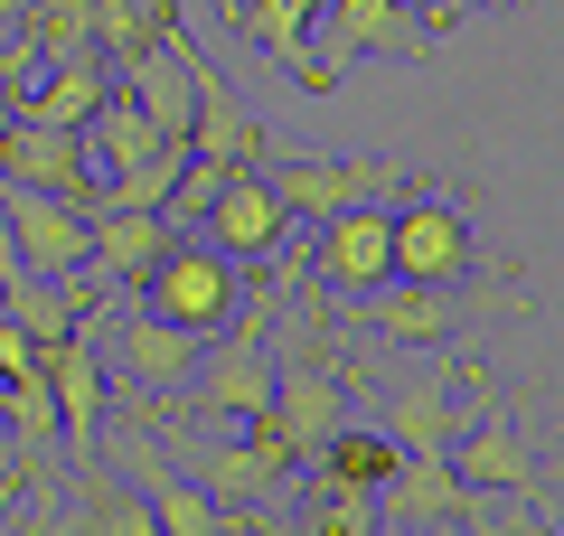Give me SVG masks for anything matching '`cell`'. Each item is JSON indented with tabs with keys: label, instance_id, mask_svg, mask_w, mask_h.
I'll return each mask as SVG.
<instances>
[{
	"label": "cell",
	"instance_id": "cell-11",
	"mask_svg": "<svg viewBox=\"0 0 564 536\" xmlns=\"http://www.w3.org/2000/svg\"><path fill=\"white\" fill-rule=\"evenodd\" d=\"M311 274H321V292H367V282L395 274V207L386 199H358L339 207V217L311 226Z\"/></svg>",
	"mask_w": 564,
	"mask_h": 536
},
{
	"label": "cell",
	"instance_id": "cell-14",
	"mask_svg": "<svg viewBox=\"0 0 564 536\" xmlns=\"http://www.w3.org/2000/svg\"><path fill=\"white\" fill-rule=\"evenodd\" d=\"M263 170H273V189H282V207H292V217L302 226H321V217H339V207H358V199H386V189H395V160L386 151H367V160H263Z\"/></svg>",
	"mask_w": 564,
	"mask_h": 536
},
{
	"label": "cell",
	"instance_id": "cell-15",
	"mask_svg": "<svg viewBox=\"0 0 564 536\" xmlns=\"http://www.w3.org/2000/svg\"><path fill=\"white\" fill-rule=\"evenodd\" d=\"M377 508H386V527H414V536H433V527H462V517L480 508V490H470V480L452 471L443 452H404L395 471H386Z\"/></svg>",
	"mask_w": 564,
	"mask_h": 536
},
{
	"label": "cell",
	"instance_id": "cell-13",
	"mask_svg": "<svg viewBox=\"0 0 564 536\" xmlns=\"http://www.w3.org/2000/svg\"><path fill=\"white\" fill-rule=\"evenodd\" d=\"M395 274H404V282H462V274H480L470 207L443 199V189H423V199L395 217Z\"/></svg>",
	"mask_w": 564,
	"mask_h": 536
},
{
	"label": "cell",
	"instance_id": "cell-26",
	"mask_svg": "<svg viewBox=\"0 0 564 536\" xmlns=\"http://www.w3.org/2000/svg\"><path fill=\"white\" fill-rule=\"evenodd\" d=\"M311 461H321L329 480H367V490H386V471H395L404 452H395V433H386V424H339Z\"/></svg>",
	"mask_w": 564,
	"mask_h": 536
},
{
	"label": "cell",
	"instance_id": "cell-29",
	"mask_svg": "<svg viewBox=\"0 0 564 536\" xmlns=\"http://www.w3.org/2000/svg\"><path fill=\"white\" fill-rule=\"evenodd\" d=\"M29 66H39V57H29L20 39L0 47V132H10V122H20V85H29Z\"/></svg>",
	"mask_w": 564,
	"mask_h": 536
},
{
	"label": "cell",
	"instance_id": "cell-6",
	"mask_svg": "<svg viewBox=\"0 0 564 536\" xmlns=\"http://www.w3.org/2000/svg\"><path fill=\"white\" fill-rule=\"evenodd\" d=\"M292 471H302V452L273 433V415L236 424V442H198L188 452V480H198L207 499H217L226 517H263V508H292Z\"/></svg>",
	"mask_w": 564,
	"mask_h": 536
},
{
	"label": "cell",
	"instance_id": "cell-9",
	"mask_svg": "<svg viewBox=\"0 0 564 536\" xmlns=\"http://www.w3.org/2000/svg\"><path fill=\"white\" fill-rule=\"evenodd\" d=\"M104 452H113L122 471H132V490L151 499V517H161V536H226V527H236V517H226L217 499H207L198 480H188L180 461H170L161 442H151V424H122V433L104 442Z\"/></svg>",
	"mask_w": 564,
	"mask_h": 536
},
{
	"label": "cell",
	"instance_id": "cell-3",
	"mask_svg": "<svg viewBox=\"0 0 564 536\" xmlns=\"http://www.w3.org/2000/svg\"><path fill=\"white\" fill-rule=\"evenodd\" d=\"M170 405L180 415H207V424H254L273 405V301L245 292V311L198 349V367H188V386Z\"/></svg>",
	"mask_w": 564,
	"mask_h": 536
},
{
	"label": "cell",
	"instance_id": "cell-18",
	"mask_svg": "<svg viewBox=\"0 0 564 536\" xmlns=\"http://www.w3.org/2000/svg\"><path fill=\"white\" fill-rule=\"evenodd\" d=\"M0 179L85 207V189H95V151H85V132H57V122H10V132H0Z\"/></svg>",
	"mask_w": 564,
	"mask_h": 536
},
{
	"label": "cell",
	"instance_id": "cell-5",
	"mask_svg": "<svg viewBox=\"0 0 564 536\" xmlns=\"http://www.w3.org/2000/svg\"><path fill=\"white\" fill-rule=\"evenodd\" d=\"M462 396H470V433L452 442V471H462L480 499H527V508H545V471H536V452H527V433L508 424L480 349H462Z\"/></svg>",
	"mask_w": 564,
	"mask_h": 536
},
{
	"label": "cell",
	"instance_id": "cell-31",
	"mask_svg": "<svg viewBox=\"0 0 564 536\" xmlns=\"http://www.w3.org/2000/svg\"><path fill=\"white\" fill-rule=\"evenodd\" d=\"M226 536H263V527H254V517H236V527H226Z\"/></svg>",
	"mask_w": 564,
	"mask_h": 536
},
{
	"label": "cell",
	"instance_id": "cell-8",
	"mask_svg": "<svg viewBox=\"0 0 564 536\" xmlns=\"http://www.w3.org/2000/svg\"><path fill=\"white\" fill-rule=\"evenodd\" d=\"M311 57H321V76L339 85L348 57H433V29L414 20V0H321Z\"/></svg>",
	"mask_w": 564,
	"mask_h": 536
},
{
	"label": "cell",
	"instance_id": "cell-16",
	"mask_svg": "<svg viewBox=\"0 0 564 536\" xmlns=\"http://www.w3.org/2000/svg\"><path fill=\"white\" fill-rule=\"evenodd\" d=\"M226 29H236L245 47H263V57L282 66V76L302 85V95H339V85L321 76V57H311V29H321V0H236V10H226Z\"/></svg>",
	"mask_w": 564,
	"mask_h": 536
},
{
	"label": "cell",
	"instance_id": "cell-2",
	"mask_svg": "<svg viewBox=\"0 0 564 536\" xmlns=\"http://www.w3.org/2000/svg\"><path fill=\"white\" fill-rule=\"evenodd\" d=\"M85 330H95V357H104V386H122V405L132 415H151V405H170L188 386V367H198L207 339L180 330V320H161L141 292H113V311H85Z\"/></svg>",
	"mask_w": 564,
	"mask_h": 536
},
{
	"label": "cell",
	"instance_id": "cell-24",
	"mask_svg": "<svg viewBox=\"0 0 564 536\" xmlns=\"http://www.w3.org/2000/svg\"><path fill=\"white\" fill-rule=\"evenodd\" d=\"M85 311H95V301H85V282H47V274H29V264L0 245V320H20L39 349H57Z\"/></svg>",
	"mask_w": 564,
	"mask_h": 536
},
{
	"label": "cell",
	"instance_id": "cell-33",
	"mask_svg": "<svg viewBox=\"0 0 564 536\" xmlns=\"http://www.w3.org/2000/svg\"><path fill=\"white\" fill-rule=\"evenodd\" d=\"M433 536H452V527H433Z\"/></svg>",
	"mask_w": 564,
	"mask_h": 536
},
{
	"label": "cell",
	"instance_id": "cell-10",
	"mask_svg": "<svg viewBox=\"0 0 564 536\" xmlns=\"http://www.w3.org/2000/svg\"><path fill=\"white\" fill-rule=\"evenodd\" d=\"M85 226H95V245H85V301H113V292H132L151 264L170 255V207H85Z\"/></svg>",
	"mask_w": 564,
	"mask_h": 536
},
{
	"label": "cell",
	"instance_id": "cell-23",
	"mask_svg": "<svg viewBox=\"0 0 564 536\" xmlns=\"http://www.w3.org/2000/svg\"><path fill=\"white\" fill-rule=\"evenodd\" d=\"M85 151H95V170H180L188 141H170L132 95H104L95 122H85Z\"/></svg>",
	"mask_w": 564,
	"mask_h": 536
},
{
	"label": "cell",
	"instance_id": "cell-12",
	"mask_svg": "<svg viewBox=\"0 0 564 536\" xmlns=\"http://www.w3.org/2000/svg\"><path fill=\"white\" fill-rule=\"evenodd\" d=\"M282 226H292V207H282V189H273V170H263V160H254V170H226L217 199L198 207V236H217L245 274L282 255Z\"/></svg>",
	"mask_w": 564,
	"mask_h": 536
},
{
	"label": "cell",
	"instance_id": "cell-32",
	"mask_svg": "<svg viewBox=\"0 0 564 536\" xmlns=\"http://www.w3.org/2000/svg\"><path fill=\"white\" fill-rule=\"evenodd\" d=\"M217 10H236V0H217Z\"/></svg>",
	"mask_w": 564,
	"mask_h": 536
},
{
	"label": "cell",
	"instance_id": "cell-7",
	"mask_svg": "<svg viewBox=\"0 0 564 536\" xmlns=\"http://www.w3.org/2000/svg\"><path fill=\"white\" fill-rule=\"evenodd\" d=\"M0 245H10L29 274L76 282V274H85V245H95V226H85V207H76V199H47V189L0 179Z\"/></svg>",
	"mask_w": 564,
	"mask_h": 536
},
{
	"label": "cell",
	"instance_id": "cell-28",
	"mask_svg": "<svg viewBox=\"0 0 564 536\" xmlns=\"http://www.w3.org/2000/svg\"><path fill=\"white\" fill-rule=\"evenodd\" d=\"M29 367H47V349L20 330V320H0V386H10V377H29Z\"/></svg>",
	"mask_w": 564,
	"mask_h": 536
},
{
	"label": "cell",
	"instance_id": "cell-25",
	"mask_svg": "<svg viewBox=\"0 0 564 536\" xmlns=\"http://www.w3.org/2000/svg\"><path fill=\"white\" fill-rule=\"evenodd\" d=\"M292 536H386V508L367 480H311V490H292Z\"/></svg>",
	"mask_w": 564,
	"mask_h": 536
},
{
	"label": "cell",
	"instance_id": "cell-22",
	"mask_svg": "<svg viewBox=\"0 0 564 536\" xmlns=\"http://www.w3.org/2000/svg\"><path fill=\"white\" fill-rule=\"evenodd\" d=\"M104 95H113V57H104V47H76V57H47V66H39V85H20V122H57V132H85Z\"/></svg>",
	"mask_w": 564,
	"mask_h": 536
},
{
	"label": "cell",
	"instance_id": "cell-21",
	"mask_svg": "<svg viewBox=\"0 0 564 536\" xmlns=\"http://www.w3.org/2000/svg\"><path fill=\"white\" fill-rule=\"evenodd\" d=\"M47 386H57V415H66V461H95V442H104V357H95L85 320L47 349Z\"/></svg>",
	"mask_w": 564,
	"mask_h": 536
},
{
	"label": "cell",
	"instance_id": "cell-20",
	"mask_svg": "<svg viewBox=\"0 0 564 536\" xmlns=\"http://www.w3.org/2000/svg\"><path fill=\"white\" fill-rule=\"evenodd\" d=\"M188 160H217V170H254V160H273L263 122L245 114V95H236V85H226L207 57H198V114H188Z\"/></svg>",
	"mask_w": 564,
	"mask_h": 536
},
{
	"label": "cell",
	"instance_id": "cell-1",
	"mask_svg": "<svg viewBox=\"0 0 564 536\" xmlns=\"http://www.w3.org/2000/svg\"><path fill=\"white\" fill-rule=\"evenodd\" d=\"M348 301H358V330H377L386 349H470V330L489 311H527V282H480V274L404 282V274H386V282H367Z\"/></svg>",
	"mask_w": 564,
	"mask_h": 536
},
{
	"label": "cell",
	"instance_id": "cell-19",
	"mask_svg": "<svg viewBox=\"0 0 564 536\" xmlns=\"http://www.w3.org/2000/svg\"><path fill=\"white\" fill-rule=\"evenodd\" d=\"M452 367H462V349L433 357L423 377H404L395 396H386V433H395V452H443V461H452L462 415H470V405H452Z\"/></svg>",
	"mask_w": 564,
	"mask_h": 536
},
{
	"label": "cell",
	"instance_id": "cell-27",
	"mask_svg": "<svg viewBox=\"0 0 564 536\" xmlns=\"http://www.w3.org/2000/svg\"><path fill=\"white\" fill-rule=\"evenodd\" d=\"M180 29V0H95V47L104 57H132V47L170 39Z\"/></svg>",
	"mask_w": 564,
	"mask_h": 536
},
{
	"label": "cell",
	"instance_id": "cell-30",
	"mask_svg": "<svg viewBox=\"0 0 564 536\" xmlns=\"http://www.w3.org/2000/svg\"><path fill=\"white\" fill-rule=\"evenodd\" d=\"M462 10H527V0H414V20L433 29V39H443V29L462 20Z\"/></svg>",
	"mask_w": 564,
	"mask_h": 536
},
{
	"label": "cell",
	"instance_id": "cell-17",
	"mask_svg": "<svg viewBox=\"0 0 564 536\" xmlns=\"http://www.w3.org/2000/svg\"><path fill=\"white\" fill-rule=\"evenodd\" d=\"M66 527L76 536H161V517L132 490V471L95 442V461H66Z\"/></svg>",
	"mask_w": 564,
	"mask_h": 536
},
{
	"label": "cell",
	"instance_id": "cell-4",
	"mask_svg": "<svg viewBox=\"0 0 564 536\" xmlns=\"http://www.w3.org/2000/svg\"><path fill=\"white\" fill-rule=\"evenodd\" d=\"M132 292L151 301V311H161V320H180V330L217 339L226 320L245 311V292H254V282H245V264L226 255L217 236H188V226H180V236H170V255L151 264V274H141Z\"/></svg>",
	"mask_w": 564,
	"mask_h": 536
}]
</instances>
